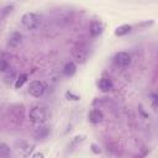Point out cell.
<instances>
[{
    "label": "cell",
    "mask_w": 158,
    "mask_h": 158,
    "mask_svg": "<svg viewBox=\"0 0 158 158\" xmlns=\"http://www.w3.org/2000/svg\"><path fill=\"white\" fill-rule=\"evenodd\" d=\"M72 56L77 63L83 64L90 57V47L85 42H78L72 47Z\"/></svg>",
    "instance_id": "6da1fadb"
},
{
    "label": "cell",
    "mask_w": 158,
    "mask_h": 158,
    "mask_svg": "<svg viewBox=\"0 0 158 158\" xmlns=\"http://www.w3.org/2000/svg\"><path fill=\"white\" fill-rule=\"evenodd\" d=\"M28 118L32 122H35V123L42 125L48 118L47 109L43 105H35V106H32L30 109V112H28Z\"/></svg>",
    "instance_id": "7a4b0ae2"
},
{
    "label": "cell",
    "mask_w": 158,
    "mask_h": 158,
    "mask_svg": "<svg viewBox=\"0 0 158 158\" xmlns=\"http://www.w3.org/2000/svg\"><path fill=\"white\" fill-rule=\"evenodd\" d=\"M21 23L27 30H37L41 26V17L36 12H25L21 16Z\"/></svg>",
    "instance_id": "3957f363"
},
{
    "label": "cell",
    "mask_w": 158,
    "mask_h": 158,
    "mask_svg": "<svg viewBox=\"0 0 158 158\" xmlns=\"http://www.w3.org/2000/svg\"><path fill=\"white\" fill-rule=\"evenodd\" d=\"M9 115H10V120L19 125L22 122L23 120V116H25V109H23V105H20V104H14L10 106L9 109Z\"/></svg>",
    "instance_id": "277c9868"
},
{
    "label": "cell",
    "mask_w": 158,
    "mask_h": 158,
    "mask_svg": "<svg viewBox=\"0 0 158 158\" xmlns=\"http://www.w3.org/2000/svg\"><path fill=\"white\" fill-rule=\"evenodd\" d=\"M44 90H46V86L40 80H32L28 85V93L35 98H41L44 94Z\"/></svg>",
    "instance_id": "5b68a950"
},
{
    "label": "cell",
    "mask_w": 158,
    "mask_h": 158,
    "mask_svg": "<svg viewBox=\"0 0 158 158\" xmlns=\"http://www.w3.org/2000/svg\"><path fill=\"white\" fill-rule=\"evenodd\" d=\"M33 149H35V143H33V142H30V141H21L20 143H17V151H19V153H20L23 158L30 157V154H32Z\"/></svg>",
    "instance_id": "8992f818"
},
{
    "label": "cell",
    "mask_w": 158,
    "mask_h": 158,
    "mask_svg": "<svg viewBox=\"0 0 158 158\" xmlns=\"http://www.w3.org/2000/svg\"><path fill=\"white\" fill-rule=\"evenodd\" d=\"M114 62L118 67H127L131 63V56L127 52H123V51L117 52L114 57Z\"/></svg>",
    "instance_id": "52a82bcc"
},
{
    "label": "cell",
    "mask_w": 158,
    "mask_h": 158,
    "mask_svg": "<svg viewBox=\"0 0 158 158\" xmlns=\"http://www.w3.org/2000/svg\"><path fill=\"white\" fill-rule=\"evenodd\" d=\"M98 88H99V90L102 91V93H109V91L112 90L114 83H112V80H111L110 78L104 77V78H101V79L98 81Z\"/></svg>",
    "instance_id": "ba28073f"
},
{
    "label": "cell",
    "mask_w": 158,
    "mask_h": 158,
    "mask_svg": "<svg viewBox=\"0 0 158 158\" xmlns=\"http://www.w3.org/2000/svg\"><path fill=\"white\" fill-rule=\"evenodd\" d=\"M88 117H89V121H90L91 123L98 125V123H100V122L104 120V114H102V111H101L100 109L95 107V109H93V110L89 112Z\"/></svg>",
    "instance_id": "9c48e42d"
},
{
    "label": "cell",
    "mask_w": 158,
    "mask_h": 158,
    "mask_svg": "<svg viewBox=\"0 0 158 158\" xmlns=\"http://www.w3.org/2000/svg\"><path fill=\"white\" fill-rule=\"evenodd\" d=\"M89 31H90V35H91L93 37H98V36H100V35L102 33V31H104V25H102V22L99 21V20H94V21H91Z\"/></svg>",
    "instance_id": "30bf717a"
},
{
    "label": "cell",
    "mask_w": 158,
    "mask_h": 158,
    "mask_svg": "<svg viewBox=\"0 0 158 158\" xmlns=\"http://www.w3.org/2000/svg\"><path fill=\"white\" fill-rule=\"evenodd\" d=\"M49 132H51L49 127L43 126V125H40V126L35 130L33 136H35V138H36V139H44V138H47V137H48Z\"/></svg>",
    "instance_id": "8fae6325"
},
{
    "label": "cell",
    "mask_w": 158,
    "mask_h": 158,
    "mask_svg": "<svg viewBox=\"0 0 158 158\" xmlns=\"http://www.w3.org/2000/svg\"><path fill=\"white\" fill-rule=\"evenodd\" d=\"M22 41V35L17 31H14L10 36H9V41H7V46L9 47H17Z\"/></svg>",
    "instance_id": "7c38bea8"
},
{
    "label": "cell",
    "mask_w": 158,
    "mask_h": 158,
    "mask_svg": "<svg viewBox=\"0 0 158 158\" xmlns=\"http://www.w3.org/2000/svg\"><path fill=\"white\" fill-rule=\"evenodd\" d=\"M131 30H132V26H131V25H127V23L121 25V26H118V27L115 30V36H117V37L126 36V35H128V33L131 32Z\"/></svg>",
    "instance_id": "4fadbf2b"
},
{
    "label": "cell",
    "mask_w": 158,
    "mask_h": 158,
    "mask_svg": "<svg viewBox=\"0 0 158 158\" xmlns=\"http://www.w3.org/2000/svg\"><path fill=\"white\" fill-rule=\"evenodd\" d=\"M16 78H17V75H16V70H15V68H9V69L4 73V81L7 83V84L15 81Z\"/></svg>",
    "instance_id": "5bb4252c"
},
{
    "label": "cell",
    "mask_w": 158,
    "mask_h": 158,
    "mask_svg": "<svg viewBox=\"0 0 158 158\" xmlns=\"http://www.w3.org/2000/svg\"><path fill=\"white\" fill-rule=\"evenodd\" d=\"M75 72H77V65H75L74 62H68V63H65V65H64V68H63V74H64V75L72 77V75L75 74Z\"/></svg>",
    "instance_id": "9a60e30c"
},
{
    "label": "cell",
    "mask_w": 158,
    "mask_h": 158,
    "mask_svg": "<svg viewBox=\"0 0 158 158\" xmlns=\"http://www.w3.org/2000/svg\"><path fill=\"white\" fill-rule=\"evenodd\" d=\"M11 157H12L11 148L6 143L0 142V158H11Z\"/></svg>",
    "instance_id": "2e32d148"
},
{
    "label": "cell",
    "mask_w": 158,
    "mask_h": 158,
    "mask_svg": "<svg viewBox=\"0 0 158 158\" xmlns=\"http://www.w3.org/2000/svg\"><path fill=\"white\" fill-rule=\"evenodd\" d=\"M27 80H28V74H27V73H22V74H20V75H17L16 80H15V83H14V86H15L16 89H20V88L23 86V84H25Z\"/></svg>",
    "instance_id": "e0dca14e"
},
{
    "label": "cell",
    "mask_w": 158,
    "mask_h": 158,
    "mask_svg": "<svg viewBox=\"0 0 158 158\" xmlns=\"http://www.w3.org/2000/svg\"><path fill=\"white\" fill-rule=\"evenodd\" d=\"M84 138H85V136H84V135H78V136L73 137V138H72V141H70V143H69V146H68V148L74 149V147H77V146H78V143H80L81 141H84Z\"/></svg>",
    "instance_id": "ac0fdd59"
},
{
    "label": "cell",
    "mask_w": 158,
    "mask_h": 158,
    "mask_svg": "<svg viewBox=\"0 0 158 158\" xmlns=\"http://www.w3.org/2000/svg\"><path fill=\"white\" fill-rule=\"evenodd\" d=\"M9 68H10L9 60H7L4 56H1V57H0V72H1V73H5Z\"/></svg>",
    "instance_id": "d6986e66"
},
{
    "label": "cell",
    "mask_w": 158,
    "mask_h": 158,
    "mask_svg": "<svg viewBox=\"0 0 158 158\" xmlns=\"http://www.w3.org/2000/svg\"><path fill=\"white\" fill-rule=\"evenodd\" d=\"M65 99L67 100H70V101H79L80 100V96L77 95V94H74L73 91L68 90V91H65Z\"/></svg>",
    "instance_id": "ffe728a7"
},
{
    "label": "cell",
    "mask_w": 158,
    "mask_h": 158,
    "mask_svg": "<svg viewBox=\"0 0 158 158\" xmlns=\"http://www.w3.org/2000/svg\"><path fill=\"white\" fill-rule=\"evenodd\" d=\"M12 7H14V5H7V6H5V7L1 10V15H2V16H6L9 12H11Z\"/></svg>",
    "instance_id": "44dd1931"
},
{
    "label": "cell",
    "mask_w": 158,
    "mask_h": 158,
    "mask_svg": "<svg viewBox=\"0 0 158 158\" xmlns=\"http://www.w3.org/2000/svg\"><path fill=\"white\" fill-rule=\"evenodd\" d=\"M91 152L94 153V154H100V152H101V149L99 148V146L98 144H95V143H91Z\"/></svg>",
    "instance_id": "7402d4cb"
},
{
    "label": "cell",
    "mask_w": 158,
    "mask_h": 158,
    "mask_svg": "<svg viewBox=\"0 0 158 158\" xmlns=\"http://www.w3.org/2000/svg\"><path fill=\"white\" fill-rule=\"evenodd\" d=\"M151 101H152V106L156 109L157 107V94H154V93L151 94Z\"/></svg>",
    "instance_id": "603a6c76"
},
{
    "label": "cell",
    "mask_w": 158,
    "mask_h": 158,
    "mask_svg": "<svg viewBox=\"0 0 158 158\" xmlns=\"http://www.w3.org/2000/svg\"><path fill=\"white\" fill-rule=\"evenodd\" d=\"M31 158H44V154L42 152H36L31 156Z\"/></svg>",
    "instance_id": "cb8c5ba5"
}]
</instances>
